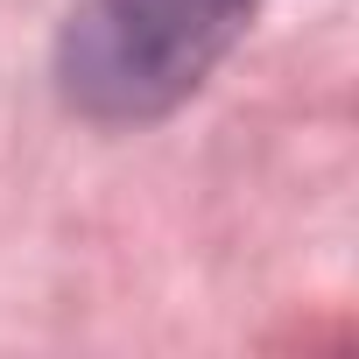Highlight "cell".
<instances>
[{"instance_id": "cell-1", "label": "cell", "mask_w": 359, "mask_h": 359, "mask_svg": "<svg viewBox=\"0 0 359 359\" xmlns=\"http://www.w3.org/2000/svg\"><path fill=\"white\" fill-rule=\"evenodd\" d=\"M254 0H78L57 43L64 99L92 120H155L184 106L240 43Z\"/></svg>"}]
</instances>
